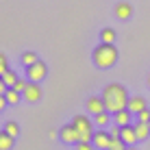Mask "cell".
Masks as SVG:
<instances>
[{"mask_svg": "<svg viewBox=\"0 0 150 150\" xmlns=\"http://www.w3.org/2000/svg\"><path fill=\"white\" fill-rule=\"evenodd\" d=\"M102 100H105L107 111H109L111 115H115L117 111L128 109V100H131V98H128L124 85H120V83H111V85H107L105 91H102Z\"/></svg>", "mask_w": 150, "mask_h": 150, "instance_id": "obj_1", "label": "cell"}, {"mask_svg": "<svg viewBox=\"0 0 150 150\" xmlns=\"http://www.w3.org/2000/svg\"><path fill=\"white\" fill-rule=\"evenodd\" d=\"M91 59H94L96 68H113V65L117 63V48L115 44H98L94 48V52H91Z\"/></svg>", "mask_w": 150, "mask_h": 150, "instance_id": "obj_2", "label": "cell"}, {"mask_svg": "<svg viewBox=\"0 0 150 150\" xmlns=\"http://www.w3.org/2000/svg\"><path fill=\"white\" fill-rule=\"evenodd\" d=\"M72 124H74L76 133H79V144H91L94 142V122L87 115H83V113L74 115Z\"/></svg>", "mask_w": 150, "mask_h": 150, "instance_id": "obj_3", "label": "cell"}, {"mask_svg": "<svg viewBox=\"0 0 150 150\" xmlns=\"http://www.w3.org/2000/svg\"><path fill=\"white\" fill-rule=\"evenodd\" d=\"M46 74H48V65H46L44 61H37L35 65L26 68V79L30 83H41V81L46 79Z\"/></svg>", "mask_w": 150, "mask_h": 150, "instance_id": "obj_4", "label": "cell"}, {"mask_svg": "<svg viewBox=\"0 0 150 150\" xmlns=\"http://www.w3.org/2000/svg\"><path fill=\"white\" fill-rule=\"evenodd\" d=\"M22 96H24V100H26V102H39L41 96H44V89H41L39 83H28V87L24 89Z\"/></svg>", "mask_w": 150, "mask_h": 150, "instance_id": "obj_5", "label": "cell"}, {"mask_svg": "<svg viewBox=\"0 0 150 150\" xmlns=\"http://www.w3.org/2000/svg\"><path fill=\"white\" fill-rule=\"evenodd\" d=\"M94 146L98 150H109L111 146V135H109V131H102V128H98V131L94 133Z\"/></svg>", "mask_w": 150, "mask_h": 150, "instance_id": "obj_6", "label": "cell"}, {"mask_svg": "<svg viewBox=\"0 0 150 150\" xmlns=\"http://www.w3.org/2000/svg\"><path fill=\"white\" fill-rule=\"evenodd\" d=\"M61 142L63 144H79V133H76L74 124H65V126H61Z\"/></svg>", "mask_w": 150, "mask_h": 150, "instance_id": "obj_7", "label": "cell"}, {"mask_svg": "<svg viewBox=\"0 0 150 150\" xmlns=\"http://www.w3.org/2000/svg\"><path fill=\"white\" fill-rule=\"evenodd\" d=\"M87 111H89L91 115L105 113V111H107V107H105V100H102V96H91L89 100H87Z\"/></svg>", "mask_w": 150, "mask_h": 150, "instance_id": "obj_8", "label": "cell"}, {"mask_svg": "<svg viewBox=\"0 0 150 150\" xmlns=\"http://www.w3.org/2000/svg\"><path fill=\"white\" fill-rule=\"evenodd\" d=\"M144 109H148L146 98H144V96H133L131 100H128V111H131V113H142Z\"/></svg>", "mask_w": 150, "mask_h": 150, "instance_id": "obj_9", "label": "cell"}, {"mask_svg": "<svg viewBox=\"0 0 150 150\" xmlns=\"http://www.w3.org/2000/svg\"><path fill=\"white\" fill-rule=\"evenodd\" d=\"M120 139L126 144V146H133L135 142H139L137 133H135V126H131V124H128V126H122V137Z\"/></svg>", "mask_w": 150, "mask_h": 150, "instance_id": "obj_10", "label": "cell"}, {"mask_svg": "<svg viewBox=\"0 0 150 150\" xmlns=\"http://www.w3.org/2000/svg\"><path fill=\"white\" fill-rule=\"evenodd\" d=\"M133 15V7L128 2H117L115 4V18L117 20H128Z\"/></svg>", "mask_w": 150, "mask_h": 150, "instance_id": "obj_11", "label": "cell"}, {"mask_svg": "<svg viewBox=\"0 0 150 150\" xmlns=\"http://www.w3.org/2000/svg\"><path fill=\"white\" fill-rule=\"evenodd\" d=\"M131 115L133 113L128 109H122V111H117L115 115H113V122H115L117 126H128V124H131Z\"/></svg>", "mask_w": 150, "mask_h": 150, "instance_id": "obj_12", "label": "cell"}, {"mask_svg": "<svg viewBox=\"0 0 150 150\" xmlns=\"http://www.w3.org/2000/svg\"><path fill=\"white\" fill-rule=\"evenodd\" d=\"M13 144H15V137H11V135L2 128V131H0V150H11Z\"/></svg>", "mask_w": 150, "mask_h": 150, "instance_id": "obj_13", "label": "cell"}, {"mask_svg": "<svg viewBox=\"0 0 150 150\" xmlns=\"http://www.w3.org/2000/svg\"><path fill=\"white\" fill-rule=\"evenodd\" d=\"M4 96H7V102H9V105H20V100H22V94H20V91L18 89H13V87H9V89H7V94H4Z\"/></svg>", "mask_w": 150, "mask_h": 150, "instance_id": "obj_14", "label": "cell"}, {"mask_svg": "<svg viewBox=\"0 0 150 150\" xmlns=\"http://www.w3.org/2000/svg\"><path fill=\"white\" fill-rule=\"evenodd\" d=\"M39 61V57L35 52H30V50H26V52H22V65L24 68H30V65H35Z\"/></svg>", "mask_w": 150, "mask_h": 150, "instance_id": "obj_15", "label": "cell"}, {"mask_svg": "<svg viewBox=\"0 0 150 150\" xmlns=\"http://www.w3.org/2000/svg\"><path fill=\"white\" fill-rule=\"evenodd\" d=\"M135 133H137V139H148V135H150V124L137 122L135 124Z\"/></svg>", "mask_w": 150, "mask_h": 150, "instance_id": "obj_16", "label": "cell"}, {"mask_svg": "<svg viewBox=\"0 0 150 150\" xmlns=\"http://www.w3.org/2000/svg\"><path fill=\"white\" fill-rule=\"evenodd\" d=\"M100 39H102V44H113V41H115V30H113L111 26L102 28L100 30Z\"/></svg>", "mask_w": 150, "mask_h": 150, "instance_id": "obj_17", "label": "cell"}, {"mask_svg": "<svg viewBox=\"0 0 150 150\" xmlns=\"http://www.w3.org/2000/svg\"><path fill=\"white\" fill-rule=\"evenodd\" d=\"M18 79H20V76L15 74L13 70H7V72L2 74V81H4V85H7V87H15V83H18Z\"/></svg>", "mask_w": 150, "mask_h": 150, "instance_id": "obj_18", "label": "cell"}, {"mask_svg": "<svg viewBox=\"0 0 150 150\" xmlns=\"http://www.w3.org/2000/svg\"><path fill=\"white\" fill-rule=\"evenodd\" d=\"M96 117V126H107V124H109L111 122V113L109 111H105V113H98V115H94Z\"/></svg>", "mask_w": 150, "mask_h": 150, "instance_id": "obj_19", "label": "cell"}, {"mask_svg": "<svg viewBox=\"0 0 150 150\" xmlns=\"http://www.w3.org/2000/svg\"><path fill=\"white\" fill-rule=\"evenodd\" d=\"M4 131H7L11 137H18V135H20V126H18V122H11V120L4 124Z\"/></svg>", "mask_w": 150, "mask_h": 150, "instance_id": "obj_20", "label": "cell"}, {"mask_svg": "<svg viewBox=\"0 0 150 150\" xmlns=\"http://www.w3.org/2000/svg\"><path fill=\"white\" fill-rule=\"evenodd\" d=\"M7 70H9V59H7L4 52H0V76H2Z\"/></svg>", "mask_w": 150, "mask_h": 150, "instance_id": "obj_21", "label": "cell"}, {"mask_svg": "<svg viewBox=\"0 0 150 150\" xmlns=\"http://www.w3.org/2000/svg\"><path fill=\"white\" fill-rule=\"evenodd\" d=\"M128 146L122 142V139H111V146H109V150H126Z\"/></svg>", "mask_w": 150, "mask_h": 150, "instance_id": "obj_22", "label": "cell"}, {"mask_svg": "<svg viewBox=\"0 0 150 150\" xmlns=\"http://www.w3.org/2000/svg\"><path fill=\"white\" fill-rule=\"evenodd\" d=\"M137 122H144V124H150V109H144L142 113H137Z\"/></svg>", "mask_w": 150, "mask_h": 150, "instance_id": "obj_23", "label": "cell"}, {"mask_svg": "<svg viewBox=\"0 0 150 150\" xmlns=\"http://www.w3.org/2000/svg\"><path fill=\"white\" fill-rule=\"evenodd\" d=\"M28 83H30V81H26V79H18V83H15V87H13V89H18L20 94H24V89L28 87Z\"/></svg>", "mask_w": 150, "mask_h": 150, "instance_id": "obj_24", "label": "cell"}, {"mask_svg": "<svg viewBox=\"0 0 150 150\" xmlns=\"http://www.w3.org/2000/svg\"><path fill=\"white\" fill-rule=\"evenodd\" d=\"M76 150H94V144H76Z\"/></svg>", "mask_w": 150, "mask_h": 150, "instance_id": "obj_25", "label": "cell"}, {"mask_svg": "<svg viewBox=\"0 0 150 150\" xmlns=\"http://www.w3.org/2000/svg\"><path fill=\"white\" fill-rule=\"evenodd\" d=\"M7 89H9V87H7V85H4V81H2V76H0V96H4V94H7Z\"/></svg>", "mask_w": 150, "mask_h": 150, "instance_id": "obj_26", "label": "cell"}, {"mask_svg": "<svg viewBox=\"0 0 150 150\" xmlns=\"http://www.w3.org/2000/svg\"><path fill=\"white\" fill-rule=\"evenodd\" d=\"M7 96H0V111H4V107H7Z\"/></svg>", "mask_w": 150, "mask_h": 150, "instance_id": "obj_27", "label": "cell"}, {"mask_svg": "<svg viewBox=\"0 0 150 150\" xmlns=\"http://www.w3.org/2000/svg\"><path fill=\"white\" fill-rule=\"evenodd\" d=\"M57 135H59L57 131H50V133H48V137H50V139H57Z\"/></svg>", "mask_w": 150, "mask_h": 150, "instance_id": "obj_28", "label": "cell"}, {"mask_svg": "<svg viewBox=\"0 0 150 150\" xmlns=\"http://www.w3.org/2000/svg\"><path fill=\"white\" fill-rule=\"evenodd\" d=\"M126 150H139V148H133V146H128V148H126Z\"/></svg>", "mask_w": 150, "mask_h": 150, "instance_id": "obj_29", "label": "cell"}, {"mask_svg": "<svg viewBox=\"0 0 150 150\" xmlns=\"http://www.w3.org/2000/svg\"><path fill=\"white\" fill-rule=\"evenodd\" d=\"M148 85H150V74H148Z\"/></svg>", "mask_w": 150, "mask_h": 150, "instance_id": "obj_30", "label": "cell"}]
</instances>
